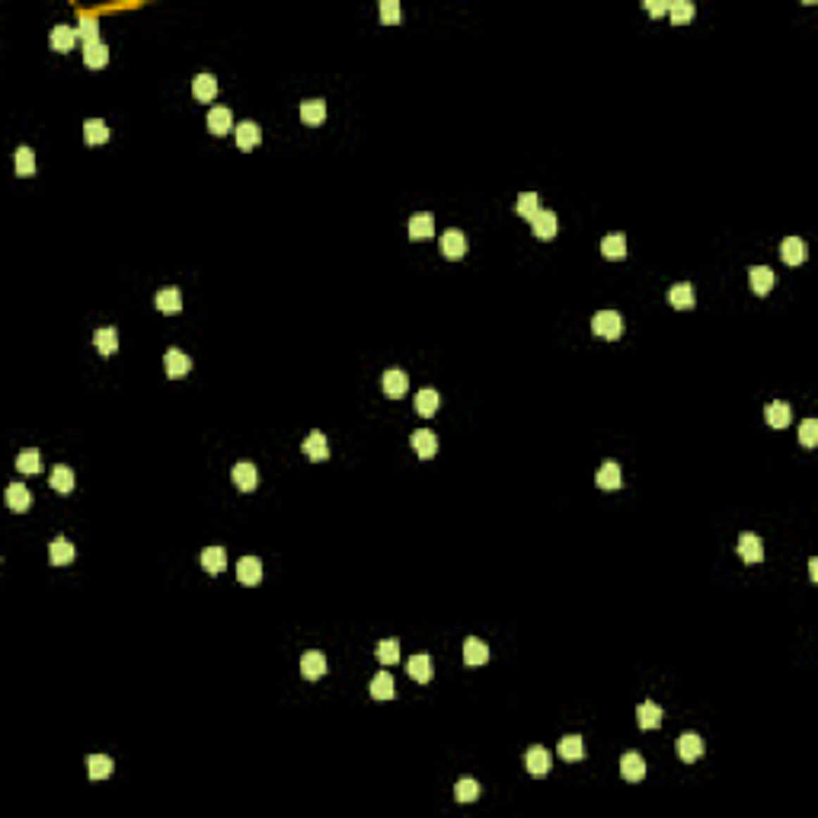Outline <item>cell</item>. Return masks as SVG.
Returning a JSON list of instances; mask_svg holds the SVG:
<instances>
[{
    "label": "cell",
    "instance_id": "23",
    "mask_svg": "<svg viewBox=\"0 0 818 818\" xmlns=\"http://www.w3.org/2000/svg\"><path fill=\"white\" fill-rule=\"evenodd\" d=\"M208 128H211V134H230V128H237L227 106H215V109L208 112Z\"/></svg>",
    "mask_w": 818,
    "mask_h": 818
},
{
    "label": "cell",
    "instance_id": "22",
    "mask_svg": "<svg viewBox=\"0 0 818 818\" xmlns=\"http://www.w3.org/2000/svg\"><path fill=\"white\" fill-rule=\"evenodd\" d=\"M620 483H624V473H620V464L617 460H604L601 470H598V486L601 489H620Z\"/></svg>",
    "mask_w": 818,
    "mask_h": 818
},
{
    "label": "cell",
    "instance_id": "24",
    "mask_svg": "<svg viewBox=\"0 0 818 818\" xmlns=\"http://www.w3.org/2000/svg\"><path fill=\"white\" fill-rule=\"evenodd\" d=\"M668 301H672V307H674V310H691V307L697 304V294H693V284H687V282L674 284L672 291H668Z\"/></svg>",
    "mask_w": 818,
    "mask_h": 818
},
{
    "label": "cell",
    "instance_id": "28",
    "mask_svg": "<svg viewBox=\"0 0 818 818\" xmlns=\"http://www.w3.org/2000/svg\"><path fill=\"white\" fill-rule=\"evenodd\" d=\"M192 96L199 99V103H211V99L218 96V80L211 74H199L192 80Z\"/></svg>",
    "mask_w": 818,
    "mask_h": 818
},
{
    "label": "cell",
    "instance_id": "20",
    "mask_svg": "<svg viewBox=\"0 0 818 818\" xmlns=\"http://www.w3.org/2000/svg\"><path fill=\"white\" fill-rule=\"evenodd\" d=\"M748 282H751V291H755V294H770L776 275H774V269H767V265H755V269L748 272Z\"/></svg>",
    "mask_w": 818,
    "mask_h": 818
},
{
    "label": "cell",
    "instance_id": "21",
    "mask_svg": "<svg viewBox=\"0 0 818 818\" xmlns=\"http://www.w3.org/2000/svg\"><path fill=\"white\" fill-rule=\"evenodd\" d=\"M93 346H96L99 355H115V348H118V329H115V326H99L96 333H93Z\"/></svg>",
    "mask_w": 818,
    "mask_h": 818
},
{
    "label": "cell",
    "instance_id": "38",
    "mask_svg": "<svg viewBox=\"0 0 818 818\" xmlns=\"http://www.w3.org/2000/svg\"><path fill=\"white\" fill-rule=\"evenodd\" d=\"M77 556V550L70 547L64 537H58V541H51V547H49V560H51V566H68L70 560Z\"/></svg>",
    "mask_w": 818,
    "mask_h": 818
},
{
    "label": "cell",
    "instance_id": "34",
    "mask_svg": "<svg viewBox=\"0 0 818 818\" xmlns=\"http://www.w3.org/2000/svg\"><path fill=\"white\" fill-rule=\"evenodd\" d=\"M323 118H326L323 99H304V103H301V122H304V125H320Z\"/></svg>",
    "mask_w": 818,
    "mask_h": 818
},
{
    "label": "cell",
    "instance_id": "13",
    "mask_svg": "<svg viewBox=\"0 0 818 818\" xmlns=\"http://www.w3.org/2000/svg\"><path fill=\"white\" fill-rule=\"evenodd\" d=\"M237 579H240L243 585H259V582H263V560H256V556H243V560L237 562Z\"/></svg>",
    "mask_w": 818,
    "mask_h": 818
},
{
    "label": "cell",
    "instance_id": "31",
    "mask_svg": "<svg viewBox=\"0 0 818 818\" xmlns=\"http://www.w3.org/2000/svg\"><path fill=\"white\" fill-rule=\"evenodd\" d=\"M406 672H409V678H413V681H419V684H429V681H432V659L419 652V655H413V659H409Z\"/></svg>",
    "mask_w": 818,
    "mask_h": 818
},
{
    "label": "cell",
    "instance_id": "19",
    "mask_svg": "<svg viewBox=\"0 0 818 818\" xmlns=\"http://www.w3.org/2000/svg\"><path fill=\"white\" fill-rule=\"evenodd\" d=\"M153 304H157L160 313H167V317L180 313L182 310V294H180V288H163V291H157Z\"/></svg>",
    "mask_w": 818,
    "mask_h": 818
},
{
    "label": "cell",
    "instance_id": "47",
    "mask_svg": "<svg viewBox=\"0 0 818 818\" xmlns=\"http://www.w3.org/2000/svg\"><path fill=\"white\" fill-rule=\"evenodd\" d=\"M16 173L20 176L35 173V151L32 147H20V151H16Z\"/></svg>",
    "mask_w": 818,
    "mask_h": 818
},
{
    "label": "cell",
    "instance_id": "9",
    "mask_svg": "<svg viewBox=\"0 0 818 818\" xmlns=\"http://www.w3.org/2000/svg\"><path fill=\"white\" fill-rule=\"evenodd\" d=\"M524 767L531 776H547L550 774V751L541 748V745H534V748H527L524 755Z\"/></svg>",
    "mask_w": 818,
    "mask_h": 818
},
{
    "label": "cell",
    "instance_id": "46",
    "mask_svg": "<svg viewBox=\"0 0 818 818\" xmlns=\"http://www.w3.org/2000/svg\"><path fill=\"white\" fill-rule=\"evenodd\" d=\"M477 796H479V784H477V780L464 776V780H458V784H454V799H458V803H473Z\"/></svg>",
    "mask_w": 818,
    "mask_h": 818
},
{
    "label": "cell",
    "instance_id": "11",
    "mask_svg": "<svg viewBox=\"0 0 818 818\" xmlns=\"http://www.w3.org/2000/svg\"><path fill=\"white\" fill-rule=\"evenodd\" d=\"M301 674H304L307 681L323 678V674H326V655H323V652H317V649L304 652V655H301Z\"/></svg>",
    "mask_w": 818,
    "mask_h": 818
},
{
    "label": "cell",
    "instance_id": "41",
    "mask_svg": "<svg viewBox=\"0 0 818 818\" xmlns=\"http://www.w3.org/2000/svg\"><path fill=\"white\" fill-rule=\"evenodd\" d=\"M84 138H87V144H106V141H109V125H106L103 118H87Z\"/></svg>",
    "mask_w": 818,
    "mask_h": 818
},
{
    "label": "cell",
    "instance_id": "17",
    "mask_svg": "<svg viewBox=\"0 0 818 818\" xmlns=\"http://www.w3.org/2000/svg\"><path fill=\"white\" fill-rule=\"evenodd\" d=\"M620 774H624V780H630V784H639L646 776V761L636 751H627V755L620 757Z\"/></svg>",
    "mask_w": 818,
    "mask_h": 818
},
{
    "label": "cell",
    "instance_id": "2",
    "mask_svg": "<svg viewBox=\"0 0 818 818\" xmlns=\"http://www.w3.org/2000/svg\"><path fill=\"white\" fill-rule=\"evenodd\" d=\"M441 253H444V259H464L467 256V237H464V230H458V227H451V230H444L441 234Z\"/></svg>",
    "mask_w": 818,
    "mask_h": 818
},
{
    "label": "cell",
    "instance_id": "15",
    "mask_svg": "<svg viewBox=\"0 0 818 818\" xmlns=\"http://www.w3.org/2000/svg\"><path fill=\"white\" fill-rule=\"evenodd\" d=\"M234 134H237V147H240V151H253V147L263 141V128H259L256 122H240V125L234 128Z\"/></svg>",
    "mask_w": 818,
    "mask_h": 818
},
{
    "label": "cell",
    "instance_id": "35",
    "mask_svg": "<svg viewBox=\"0 0 818 818\" xmlns=\"http://www.w3.org/2000/svg\"><path fill=\"white\" fill-rule=\"evenodd\" d=\"M438 406H441V396H438V390L425 387V390H419V394H416V413H419V416H425V419L435 416Z\"/></svg>",
    "mask_w": 818,
    "mask_h": 818
},
{
    "label": "cell",
    "instance_id": "32",
    "mask_svg": "<svg viewBox=\"0 0 818 818\" xmlns=\"http://www.w3.org/2000/svg\"><path fill=\"white\" fill-rule=\"evenodd\" d=\"M601 253H604V259H614V263L627 259V237L624 234L604 237V240H601Z\"/></svg>",
    "mask_w": 818,
    "mask_h": 818
},
{
    "label": "cell",
    "instance_id": "4",
    "mask_svg": "<svg viewBox=\"0 0 818 818\" xmlns=\"http://www.w3.org/2000/svg\"><path fill=\"white\" fill-rule=\"evenodd\" d=\"M738 556H742V562H748V566H757V562L764 560V543L757 534H751V531H745L742 537H738Z\"/></svg>",
    "mask_w": 818,
    "mask_h": 818
},
{
    "label": "cell",
    "instance_id": "52",
    "mask_svg": "<svg viewBox=\"0 0 818 818\" xmlns=\"http://www.w3.org/2000/svg\"><path fill=\"white\" fill-rule=\"evenodd\" d=\"M809 572H812V579H818V560H809Z\"/></svg>",
    "mask_w": 818,
    "mask_h": 818
},
{
    "label": "cell",
    "instance_id": "33",
    "mask_svg": "<svg viewBox=\"0 0 818 818\" xmlns=\"http://www.w3.org/2000/svg\"><path fill=\"white\" fill-rule=\"evenodd\" d=\"M515 211H518L521 218H527V221H534L537 215H541V195L537 192H521L518 201H515Z\"/></svg>",
    "mask_w": 818,
    "mask_h": 818
},
{
    "label": "cell",
    "instance_id": "25",
    "mask_svg": "<svg viewBox=\"0 0 818 818\" xmlns=\"http://www.w3.org/2000/svg\"><path fill=\"white\" fill-rule=\"evenodd\" d=\"M636 722H639V729H659L662 726V707L652 700H643L636 707Z\"/></svg>",
    "mask_w": 818,
    "mask_h": 818
},
{
    "label": "cell",
    "instance_id": "18",
    "mask_svg": "<svg viewBox=\"0 0 818 818\" xmlns=\"http://www.w3.org/2000/svg\"><path fill=\"white\" fill-rule=\"evenodd\" d=\"M531 227H534V237H541V240H553L556 230H560V218H556L553 211L543 208L541 215H537L534 221H531Z\"/></svg>",
    "mask_w": 818,
    "mask_h": 818
},
{
    "label": "cell",
    "instance_id": "44",
    "mask_svg": "<svg viewBox=\"0 0 818 818\" xmlns=\"http://www.w3.org/2000/svg\"><path fill=\"white\" fill-rule=\"evenodd\" d=\"M375 655L381 665H396V662H400V643H396V639H384V643H377Z\"/></svg>",
    "mask_w": 818,
    "mask_h": 818
},
{
    "label": "cell",
    "instance_id": "14",
    "mask_svg": "<svg viewBox=\"0 0 818 818\" xmlns=\"http://www.w3.org/2000/svg\"><path fill=\"white\" fill-rule=\"evenodd\" d=\"M301 451L307 454V460H326L329 458V444H326V435L323 432H310V435L304 438V444H301Z\"/></svg>",
    "mask_w": 818,
    "mask_h": 818
},
{
    "label": "cell",
    "instance_id": "37",
    "mask_svg": "<svg viewBox=\"0 0 818 818\" xmlns=\"http://www.w3.org/2000/svg\"><path fill=\"white\" fill-rule=\"evenodd\" d=\"M556 751H560L562 761H582V757H585V742L579 738V735H566Z\"/></svg>",
    "mask_w": 818,
    "mask_h": 818
},
{
    "label": "cell",
    "instance_id": "39",
    "mask_svg": "<svg viewBox=\"0 0 818 818\" xmlns=\"http://www.w3.org/2000/svg\"><path fill=\"white\" fill-rule=\"evenodd\" d=\"M77 39H80L84 45L103 42V39H99V23H96V16H80V20H77Z\"/></svg>",
    "mask_w": 818,
    "mask_h": 818
},
{
    "label": "cell",
    "instance_id": "10",
    "mask_svg": "<svg viewBox=\"0 0 818 818\" xmlns=\"http://www.w3.org/2000/svg\"><path fill=\"white\" fill-rule=\"evenodd\" d=\"M700 755H703V738H700V735H697V732H684V735H681V738H678V757H681V761L693 764Z\"/></svg>",
    "mask_w": 818,
    "mask_h": 818
},
{
    "label": "cell",
    "instance_id": "26",
    "mask_svg": "<svg viewBox=\"0 0 818 818\" xmlns=\"http://www.w3.org/2000/svg\"><path fill=\"white\" fill-rule=\"evenodd\" d=\"M780 256H784L786 265H803L805 263V243L799 237H786L780 243Z\"/></svg>",
    "mask_w": 818,
    "mask_h": 818
},
{
    "label": "cell",
    "instance_id": "49",
    "mask_svg": "<svg viewBox=\"0 0 818 818\" xmlns=\"http://www.w3.org/2000/svg\"><path fill=\"white\" fill-rule=\"evenodd\" d=\"M400 0H381V23L384 26H394V23H400Z\"/></svg>",
    "mask_w": 818,
    "mask_h": 818
},
{
    "label": "cell",
    "instance_id": "30",
    "mask_svg": "<svg viewBox=\"0 0 818 818\" xmlns=\"http://www.w3.org/2000/svg\"><path fill=\"white\" fill-rule=\"evenodd\" d=\"M201 566H205V572H211V576L224 572V569H227V553H224V547H205V550H201Z\"/></svg>",
    "mask_w": 818,
    "mask_h": 818
},
{
    "label": "cell",
    "instance_id": "7",
    "mask_svg": "<svg viewBox=\"0 0 818 818\" xmlns=\"http://www.w3.org/2000/svg\"><path fill=\"white\" fill-rule=\"evenodd\" d=\"M163 365H167V375L173 377V381H180V377H186L189 371H192V358H189L182 348H170V352L163 355Z\"/></svg>",
    "mask_w": 818,
    "mask_h": 818
},
{
    "label": "cell",
    "instance_id": "8",
    "mask_svg": "<svg viewBox=\"0 0 818 818\" xmlns=\"http://www.w3.org/2000/svg\"><path fill=\"white\" fill-rule=\"evenodd\" d=\"M49 42H51V51H70L77 45V29L68 26V23H58V26H51V35H49Z\"/></svg>",
    "mask_w": 818,
    "mask_h": 818
},
{
    "label": "cell",
    "instance_id": "12",
    "mask_svg": "<svg viewBox=\"0 0 818 818\" xmlns=\"http://www.w3.org/2000/svg\"><path fill=\"white\" fill-rule=\"evenodd\" d=\"M486 662H489V646H486L483 639L470 636L464 643V665L467 668H479V665H486Z\"/></svg>",
    "mask_w": 818,
    "mask_h": 818
},
{
    "label": "cell",
    "instance_id": "1",
    "mask_svg": "<svg viewBox=\"0 0 818 818\" xmlns=\"http://www.w3.org/2000/svg\"><path fill=\"white\" fill-rule=\"evenodd\" d=\"M591 333L601 339H620L624 336V317L617 310H598L591 317Z\"/></svg>",
    "mask_w": 818,
    "mask_h": 818
},
{
    "label": "cell",
    "instance_id": "40",
    "mask_svg": "<svg viewBox=\"0 0 818 818\" xmlns=\"http://www.w3.org/2000/svg\"><path fill=\"white\" fill-rule=\"evenodd\" d=\"M84 61L87 68L99 70L109 64V49H106V42H93V45H84Z\"/></svg>",
    "mask_w": 818,
    "mask_h": 818
},
{
    "label": "cell",
    "instance_id": "27",
    "mask_svg": "<svg viewBox=\"0 0 818 818\" xmlns=\"http://www.w3.org/2000/svg\"><path fill=\"white\" fill-rule=\"evenodd\" d=\"M4 499H7V505L13 508V512H29V505H32V493H29L23 483H10Z\"/></svg>",
    "mask_w": 818,
    "mask_h": 818
},
{
    "label": "cell",
    "instance_id": "45",
    "mask_svg": "<svg viewBox=\"0 0 818 818\" xmlns=\"http://www.w3.org/2000/svg\"><path fill=\"white\" fill-rule=\"evenodd\" d=\"M16 467H20L23 473H39V470H42V454L35 451V448L20 451V454H16Z\"/></svg>",
    "mask_w": 818,
    "mask_h": 818
},
{
    "label": "cell",
    "instance_id": "48",
    "mask_svg": "<svg viewBox=\"0 0 818 818\" xmlns=\"http://www.w3.org/2000/svg\"><path fill=\"white\" fill-rule=\"evenodd\" d=\"M668 13H672V23H687V20H693V4L691 0H674V4H668Z\"/></svg>",
    "mask_w": 818,
    "mask_h": 818
},
{
    "label": "cell",
    "instance_id": "3",
    "mask_svg": "<svg viewBox=\"0 0 818 818\" xmlns=\"http://www.w3.org/2000/svg\"><path fill=\"white\" fill-rule=\"evenodd\" d=\"M381 390L390 396V400H400V396H406V390H409V377L403 375L400 367H390V371H384V375H381Z\"/></svg>",
    "mask_w": 818,
    "mask_h": 818
},
{
    "label": "cell",
    "instance_id": "6",
    "mask_svg": "<svg viewBox=\"0 0 818 818\" xmlns=\"http://www.w3.org/2000/svg\"><path fill=\"white\" fill-rule=\"evenodd\" d=\"M234 486L240 489V493H253V489L259 486L256 464H250V460H240V464L234 467Z\"/></svg>",
    "mask_w": 818,
    "mask_h": 818
},
{
    "label": "cell",
    "instance_id": "29",
    "mask_svg": "<svg viewBox=\"0 0 818 818\" xmlns=\"http://www.w3.org/2000/svg\"><path fill=\"white\" fill-rule=\"evenodd\" d=\"M413 448H416V454L419 458H435V451H438V438H435V432H429V429H419V432H413Z\"/></svg>",
    "mask_w": 818,
    "mask_h": 818
},
{
    "label": "cell",
    "instance_id": "5",
    "mask_svg": "<svg viewBox=\"0 0 818 818\" xmlns=\"http://www.w3.org/2000/svg\"><path fill=\"white\" fill-rule=\"evenodd\" d=\"M406 234H409V240H429V237H435V218H432L429 211L413 215L406 221Z\"/></svg>",
    "mask_w": 818,
    "mask_h": 818
},
{
    "label": "cell",
    "instance_id": "51",
    "mask_svg": "<svg viewBox=\"0 0 818 818\" xmlns=\"http://www.w3.org/2000/svg\"><path fill=\"white\" fill-rule=\"evenodd\" d=\"M646 10H649V13H655V16H662V13H668V4H655V0H649V4H646Z\"/></svg>",
    "mask_w": 818,
    "mask_h": 818
},
{
    "label": "cell",
    "instance_id": "43",
    "mask_svg": "<svg viewBox=\"0 0 818 818\" xmlns=\"http://www.w3.org/2000/svg\"><path fill=\"white\" fill-rule=\"evenodd\" d=\"M51 486H55V493H61V496H68L70 489H74V470L70 467H55L51 470Z\"/></svg>",
    "mask_w": 818,
    "mask_h": 818
},
{
    "label": "cell",
    "instance_id": "36",
    "mask_svg": "<svg viewBox=\"0 0 818 818\" xmlns=\"http://www.w3.org/2000/svg\"><path fill=\"white\" fill-rule=\"evenodd\" d=\"M394 674L390 672H381L375 674V681H371V697L375 700H394Z\"/></svg>",
    "mask_w": 818,
    "mask_h": 818
},
{
    "label": "cell",
    "instance_id": "42",
    "mask_svg": "<svg viewBox=\"0 0 818 818\" xmlns=\"http://www.w3.org/2000/svg\"><path fill=\"white\" fill-rule=\"evenodd\" d=\"M87 774H90V780H106V776H112V757L90 755L87 757Z\"/></svg>",
    "mask_w": 818,
    "mask_h": 818
},
{
    "label": "cell",
    "instance_id": "16",
    "mask_svg": "<svg viewBox=\"0 0 818 818\" xmlns=\"http://www.w3.org/2000/svg\"><path fill=\"white\" fill-rule=\"evenodd\" d=\"M764 419H767L770 429H786L793 422V409L786 406L784 400H774L767 409H764Z\"/></svg>",
    "mask_w": 818,
    "mask_h": 818
},
{
    "label": "cell",
    "instance_id": "50",
    "mask_svg": "<svg viewBox=\"0 0 818 818\" xmlns=\"http://www.w3.org/2000/svg\"><path fill=\"white\" fill-rule=\"evenodd\" d=\"M799 441H803L805 448H815L818 444V422L815 419H805V422L799 425Z\"/></svg>",
    "mask_w": 818,
    "mask_h": 818
}]
</instances>
